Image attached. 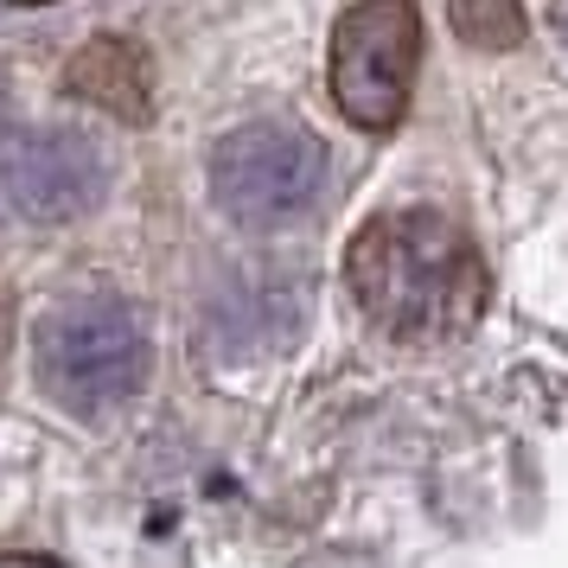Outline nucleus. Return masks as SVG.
<instances>
[{
    "label": "nucleus",
    "mask_w": 568,
    "mask_h": 568,
    "mask_svg": "<svg viewBox=\"0 0 568 568\" xmlns=\"http://www.w3.org/2000/svg\"><path fill=\"white\" fill-rule=\"evenodd\" d=\"M345 287L377 333L403 345H435L466 333L486 307V262L473 236L440 211L403 205L377 211L352 250H345Z\"/></svg>",
    "instance_id": "1"
},
{
    "label": "nucleus",
    "mask_w": 568,
    "mask_h": 568,
    "mask_svg": "<svg viewBox=\"0 0 568 568\" xmlns=\"http://www.w3.org/2000/svg\"><path fill=\"white\" fill-rule=\"evenodd\" d=\"M39 384L52 389L64 409L97 415L129 403L134 389L148 384V326L129 301L109 294H78L58 301L39 320Z\"/></svg>",
    "instance_id": "2"
},
{
    "label": "nucleus",
    "mask_w": 568,
    "mask_h": 568,
    "mask_svg": "<svg viewBox=\"0 0 568 568\" xmlns=\"http://www.w3.org/2000/svg\"><path fill=\"white\" fill-rule=\"evenodd\" d=\"M320 185H326V148L294 122L231 129L211 154V199L250 231L294 224L301 211H313Z\"/></svg>",
    "instance_id": "3"
},
{
    "label": "nucleus",
    "mask_w": 568,
    "mask_h": 568,
    "mask_svg": "<svg viewBox=\"0 0 568 568\" xmlns=\"http://www.w3.org/2000/svg\"><path fill=\"white\" fill-rule=\"evenodd\" d=\"M422 64V20L409 0H358L333 27V103L345 122L389 134L409 109Z\"/></svg>",
    "instance_id": "4"
},
{
    "label": "nucleus",
    "mask_w": 568,
    "mask_h": 568,
    "mask_svg": "<svg viewBox=\"0 0 568 568\" xmlns=\"http://www.w3.org/2000/svg\"><path fill=\"white\" fill-rule=\"evenodd\" d=\"M109 192V160L78 129H32L0 141V211L20 224H71Z\"/></svg>",
    "instance_id": "5"
},
{
    "label": "nucleus",
    "mask_w": 568,
    "mask_h": 568,
    "mask_svg": "<svg viewBox=\"0 0 568 568\" xmlns=\"http://www.w3.org/2000/svg\"><path fill=\"white\" fill-rule=\"evenodd\" d=\"M64 90L78 103H97L122 122H148L154 109V58L141 52L134 39H90L83 52L64 58Z\"/></svg>",
    "instance_id": "6"
},
{
    "label": "nucleus",
    "mask_w": 568,
    "mask_h": 568,
    "mask_svg": "<svg viewBox=\"0 0 568 568\" xmlns=\"http://www.w3.org/2000/svg\"><path fill=\"white\" fill-rule=\"evenodd\" d=\"M294 333H301V287L243 282V287H231V294H217V307H211V345H217L224 358L282 352Z\"/></svg>",
    "instance_id": "7"
},
{
    "label": "nucleus",
    "mask_w": 568,
    "mask_h": 568,
    "mask_svg": "<svg viewBox=\"0 0 568 568\" xmlns=\"http://www.w3.org/2000/svg\"><path fill=\"white\" fill-rule=\"evenodd\" d=\"M447 20L479 52H511L524 39V7L517 0H447Z\"/></svg>",
    "instance_id": "8"
},
{
    "label": "nucleus",
    "mask_w": 568,
    "mask_h": 568,
    "mask_svg": "<svg viewBox=\"0 0 568 568\" xmlns=\"http://www.w3.org/2000/svg\"><path fill=\"white\" fill-rule=\"evenodd\" d=\"M0 568H64V562H52V556H0Z\"/></svg>",
    "instance_id": "9"
},
{
    "label": "nucleus",
    "mask_w": 568,
    "mask_h": 568,
    "mask_svg": "<svg viewBox=\"0 0 568 568\" xmlns=\"http://www.w3.org/2000/svg\"><path fill=\"white\" fill-rule=\"evenodd\" d=\"M549 20H556V39L568 45V0H556V7H549Z\"/></svg>",
    "instance_id": "10"
},
{
    "label": "nucleus",
    "mask_w": 568,
    "mask_h": 568,
    "mask_svg": "<svg viewBox=\"0 0 568 568\" xmlns=\"http://www.w3.org/2000/svg\"><path fill=\"white\" fill-rule=\"evenodd\" d=\"M13 7H39V0H13Z\"/></svg>",
    "instance_id": "11"
},
{
    "label": "nucleus",
    "mask_w": 568,
    "mask_h": 568,
    "mask_svg": "<svg viewBox=\"0 0 568 568\" xmlns=\"http://www.w3.org/2000/svg\"><path fill=\"white\" fill-rule=\"evenodd\" d=\"M0 122H7V103H0Z\"/></svg>",
    "instance_id": "12"
}]
</instances>
